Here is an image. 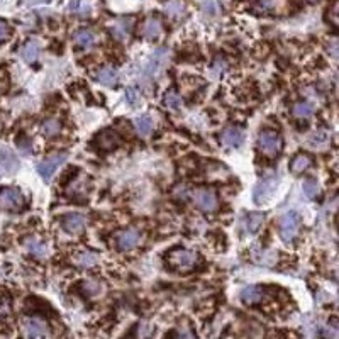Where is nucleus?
Masks as SVG:
<instances>
[{
	"label": "nucleus",
	"instance_id": "1",
	"mask_svg": "<svg viewBox=\"0 0 339 339\" xmlns=\"http://www.w3.org/2000/svg\"><path fill=\"white\" fill-rule=\"evenodd\" d=\"M164 261L172 270L177 271H190L195 270L200 263V256L194 249L185 248H173L164 254Z\"/></svg>",
	"mask_w": 339,
	"mask_h": 339
},
{
	"label": "nucleus",
	"instance_id": "2",
	"mask_svg": "<svg viewBox=\"0 0 339 339\" xmlns=\"http://www.w3.org/2000/svg\"><path fill=\"white\" fill-rule=\"evenodd\" d=\"M283 148V139L276 131L265 129L258 136V149L268 158H276Z\"/></svg>",
	"mask_w": 339,
	"mask_h": 339
},
{
	"label": "nucleus",
	"instance_id": "3",
	"mask_svg": "<svg viewBox=\"0 0 339 339\" xmlns=\"http://www.w3.org/2000/svg\"><path fill=\"white\" fill-rule=\"evenodd\" d=\"M276 185H278V178H276L275 175L263 178L260 184L256 185V189H254V195H253L254 202H256L258 205L268 202V200L273 197Z\"/></svg>",
	"mask_w": 339,
	"mask_h": 339
},
{
	"label": "nucleus",
	"instance_id": "4",
	"mask_svg": "<svg viewBox=\"0 0 339 339\" xmlns=\"http://www.w3.org/2000/svg\"><path fill=\"white\" fill-rule=\"evenodd\" d=\"M66 158H68L66 153H58V154L50 156V158L43 159V161L38 164V173L44 178V182H50L56 169L66 161Z\"/></svg>",
	"mask_w": 339,
	"mask_h": 339
},
{
	"label": "nucleus",
	"instance_id": "5",
	"mask_svg": "<svg viewBox=\"0 0 339 339\" xmlns=\"http://www.w3.org/2000/svg\"><path fill=\"white\" fill-rule=\"evenodd\" d=\"M298 226H300V217L297 212H287L282 217L280 222V236L285 243H290L298 233Z\"/></svg>",
	"mask_w": 339,
	"mask_h": 339
},
{
	"label": "nucleus",
	"instance_id": "6",
	"mask_svg": "<svg viewBox=\"0 0 339 339\" xmlns=\"http://www.w3.org/2000/svg\"><path fill=\"white\" fill-rule=\"evenodd\" d=\"M24 205V197L16 189H4L0 190V209L4 211H19Z\"/></svg>",
	"mask_w": 339,
	"mask_h": 339
},
{
	"label": "nucleus",
	"instance_id": "7",
	"mask_svg": "<svg viewBox=\"0 0 339 339\" xmlns=\"http://www.w3.org/2000/svg\"><path fill=\"white\" fill-rule=\"evenodd\" d=\"M194 200L197 207L204 212H214L217 209V195L214 190L200 189L194 194Z\"/></svg>",
	"mask_w": 339,
	"mask_h": 339
},
{
	"label": "nucleus",
	"instance_id": "8",
	"mask_svg": "<svg viewBox=\"0 0 339 339\" xmlns=\"http://www.w3.org/2000/svg\"><path fill=\"white\" fill-rule=\"evenodd\" d=\"M24 336L26 337H46L50 336L48 324L41 317H28L24 320Z\"/></svg>",
	"mask_w": 339,
	"mask_h": 339
},
{
	"label": "nucleus",
	"instance_id": "9",
	"mask_svg": "<svg viewBox=\"0 0 339 339\" xmlns=\"http://www.w3.org/2000/svg\"><path fill=\"white\" fill-rule=\"evenodd\" d=\"M120 136L115 131H110V129H105L97 134L95 137V146L100 151H114L115 148L120 146Z\"/></svg>",
	"mask_w": 339,
	"mask_h": 339
},
{
	"label": "nucleus",
	"instance_id": "10",
	"mask_svg": "<svg viewBox=\"0 0 339 339\" xmlns=\"http://www.w3.org/2000/svg\"><path fill=\"white\" fill-rule=\"evenodd\" d=\"M61 224H63L65 231L77 234V233H82L85 229V226H87V217H85L83 214L71 212V214H66L63 219H61Z\"/></svg>",
	"mask_w": 339,
	"mask_h": 339
},
{
	"label": "nucleus",
	"instance_id": "11",
	"mask_svg": "<svg viewBox=\"0 0 339 339\" xmlns=\"http://www.w3.org/2000/svg\"><path fill=\"white\" fill-rule=\"evenodd\" d=\"M221 141H222V144L227 146V148H238V146L243 144V141H244V132L241 131L239 127H227L222 131Z\"/></svg>",
	"mask_w": 339,
	"mask_h": 339
},
{
	"label": "nucleus",
	"instance_id": "12",
	"mask_svg": "<svg viewBox=\"0 0 339 339\" xmlns=\"http://www.w3.org/2000/svg\"><path fill=\"white\" fill-rule=\"evenodd\" d=\"M115 243H117V248L122 249V251L132 249L137 243H139V233H137V229L122 231V233L117 234V238H115Z\"/></svg>",
	"mask_w": 339,
	"mask_h": 339
},
{
	"label": "nucleus",
	"instance_id": "13",
	"mask_svg": "<svg viewBox=\"0 0 339 339\" xmlns=\"http://www.w3.org/2000/svg\"><path fill=\"white\" fill-rule=\"evenodd\" d=\"M161 31H163V26L158 17H148V19L144 21V24H142V36H144L146 39H151V41L158 39Z\"/></svg>",
	"mask_w": 339,
	"mask_h": 339
},
{
	"label": "nucleus",
	"instance_id": "14",
	"mask_svg": "<svg viewBox=\"0 0 339 339\" xmlns=\"http://www.w3.org/2000/svg\"><path fill=\"white\" fill-rule=\"evenodd\" d=\"M239 297H241V300H243L246 305H253V304H256V302L261 300L263 288L260 287V285H249V287L241 290Z\"/></svg>",
	"mask_w": 339,
	"mask_h": 339
},
{
	"label": "nucleus",
	"instance_id": "15",
	"mask_svg": "<svg viewBox=\"0 0 339 339\" xmlns=\"http://www.w3.org/2000/svg\"><path fill=\"white\" fill-rule=\"evenodd\" d=\"M0 166L6 169L7 173H14L19 168V159L16 154L9 149H0Z\"/></svg>",
	"mask_w": 339,
	"mask_h": 339
},
{
	"label": "nucleus",
	"instance_id": "16",
	"mask_svg": "<svg viewBox=\"0 0 339 339\" xmlns=\"http://www.w3.org/2000/svg\"><path fill=\"white\" fill-rule=\"evenodd\" d=\"M164 60H166V50H158L153 53V56L149 58L148 65H146V73L149 75H154L158 73L159 70H161V66L164 63Z\"/></svg>",
	"mask_w": 339,
	"mask_h": 339
},
{
	"label": "nucleus",
	"instance_id": "17",
	"mask_svg": "<svg viewBox=\"0 0 339 339\" xmlns=\"http://www.w3.org/2000/svg\"><path fill=\"white\" fill-rule=\"evenodd\" d=\"M312 164V158L307 153H298L293 156V159L290 161V172L292 173H302L305 172L307 168H309Z\"/></svg>",
	"mask_w": 339,
	"mask_h": 339
},
{
	"label": "nucleus",
	"instance_id": "18",
	"mask_svg": "<svg viewBox=\"0 0 339 339\" xmlns=\"http://www.w3.org/2000/svg\"><path fill=\"white\" fill-rule=\"evenodd\" d=\"M75 43H77V46L80 50H90L93 46V43H95V36H93L92 31L82 29L75 34Z\"/></svg>",
	"mask_w": 339,
	"mask_h": 339
},
{
	"label": "nucleus",
	"instance_id": "19",
	"mask_svg": "<svg viewBox=\"0 0 339 339\" xmlns=\"http://www.w3.org/2000/svg\"><path fill=\"white\" fill-rule=\"evenodd\" d=\"M97 78H99L100 83L109 85V87H114V85L117 83V80H119V75H117V71L112 68V66H105V68H102L99 71Z\"/></svg>",
	"mask_w": 339,
	"mask_h": 339
},
{
	"label": "nucleus",
	"instance_id": "20",
	"mask_svg": "<svg viewBox=\"0 0 339 339\" xmlns=\"http://www.w3.org/2000/svg\"><path fill=\"white\" fill-rule=\"evenodd\" d=\"M134 126H136V131L139 132L142 137H146L153 132V119H151L149 115H141V117L136 119Z\"/></svg>",
	"mask_w": 339,
	"mask_h": 339
},
{
	"label": "nucleus",
	"instance_id": "21",
	"mask_svg": "<svg viewBox=\"0 0 339 339\" xmlns=\"http://www.w3.org/2000/svg\"><path fill=\"white\" fill-rule=\"evenodd\" d=\"M39 55V46L36 41H29L24 44V48L21 50V56L22 60L26 61V63H33V61H36V58H38Z\"/></svg>",
	"mask_w": 339,
	"mask_h": 339
},
{
	"label": "nucleus",
	"instance_id": "22",
	"mask_svg": "<svg viewBox=\"0 0 339 339\" xmlns=\"http://www.w3.org/2000/svg\"><path fill=\"white\" fill-rule=\"evenodd\" d=\"M282 6V0H258L256 12L260 14H273Z\"/></svg>",
	"mask_w": 339,
	"mask_h": 339
},
{
	"label": "nucleus",
	"instance_id": "23",
	"mask_svg": "<svg viewBox=\"0 0 339 339\" xmlns=\"http://www.w3.org/2000/svg\"><path fill=\"white\" fill-rule=\"evenodd\" d=\"M41 131L46 137H55L61 132V122L56 119H46L41 126Z\"/></svg>",
	"mask_w": 339,
	"mask_h": 339
},
{
	"label": "nucleus",
	"instance_id": "24",
	"mask_svg": "<svg viewBox=\"0 0 339 339\" xmlns=\"http://www.w3.org/2000/svg\"><path fill=\"white\" fill-rule=\"evenodd\" d=\"M164 12L169 17H180L185 12V6L182 0H168L166 6H164Z\"/></svg>",
	"mask_w": 339,
	"mask_h": 339
},
{
	"label": "nucleus",
	"instance_id": "25",
	"mask_svg": "<svg viewBox=\"0 0 339 339\" xmlns=\"http://www.w3.org/2000/svg\"><path fill=\"white\" fill-rule=\"evenodd\" d=\"M75 261H77V265L83 266V268H90V266H93L97 263V254L90 253V251L78 253L77 258H75Z\"/></svg>",
	"mask_w": 339,
	"mask_h": 339
},
{
	"label": "nucleus",
	"instance_id": "26",
	"mask_svg": "<svg viewBox=\"0 0 339 339\" xmlns=\"http://www.w3.org/2000/svg\"><path fill=\"white\" fill-rule=\"evenodd\" d=\"M263 221H265V216H263L261 212H251L249 214L248 216V231L249 233H256V231H260Z\"/></svg>",
	"mask_w": 339,
	"mask_h": 339
},
{
	"label": "nucleus",
	"instance_id": "27",
	"mask_svg": "<svg viewBox=\"0 0 339 339\" xmlns=\"http://www.w3.org/2000/svg\"><path fill=\"white\" fill-rule=\"evenodd\" d=\"M312 112H314V105L307 100L293 105V115H297V117H309Z\"/></svg>",
	"mask_w": 339,
	"mask_h": 339
},
{
	"label": "nucleus",
	"instance_id": "28",
	"mask_svg": "<svg viewBox=\"0 0 339 339\" xmlns=\"http://www.w3.org/2000/svg\"><path fill=\"white\" fill-rule=\"evenodd\" d=\"M302 190H304V195L307 199H314L319 192V185L314 178H307V180H304V184H302Z\"/></svg>",
	"mask_w": 339,
	"mask_h": 339
},
{
	"label": "nucleus",
	"instance_id": "29",
	"mask_svg": "<svg viewBox=\"0 0 339 339\" xmlns=\"http://www.w3.org/2000/svg\"><path fill=\"white\" fill-rule=\"evenodd\" d=\"M164 105L172 110H180L182 109V97L177 92H168L164 95Z\"/></svg>",
	"mask_w": 339,
	"mask_h": 339
},
{
	"label": "nucleus",
	"instance_id": "30",
	"mask_svg": "<svg viewBox=\"0 0 339 339\" xmlns=\"http://www.w3.org/2000/svg\"><path fill=\"white\" fill-rule=\"evenodd\" d=\"M28 249L31 254H34V256H46L48 249L44 246V243L41 241H36V239H31L28 243Z\"/></svg>",
	"mask_w": 339,
	"mask_h": 339
},
{
	"label": "nucleus",
	"instance_id": "31",
	"mask_svg": "<svg viewBox=\"0 0 339 339\" xmlns=\"http://www.w3.org/2000/svg\"><path fill=\"white\" fill-rule=\"evenodd\" d=\"M11 38V26L6 21H0V43L7 41Z\"/></svg>",
	"mask_w": 339,
	"mask_h": 339
},
{
	"label": "nucleus",
	"instance_id": "32",
	"mask_svg": "<svg viewBox=\"0 0 339 339\" xmlns=\"http://www.w3.org/2000/svg\"><path fill=\"white\" fill-rule=\"evenodd\" d=\"M126 100L131 105H136L137 102H139V92H137L136 88H127L126 90Z\"/></svg>",
	"mask_w": 339,
	"mask_h": 339
},
{
	"label": "nucleus",
	"instance_id": "33",
	"mask_svg": "<svg viewBox=\"0 0 339 339\" xmlns=\"http://www.w3.org/2000/svg\"><path fill=\"white\" fill-rule=\"evenodd\" d=\"M127 22H129V21H127ZM127 22H126V26H124V21H120L119 24L114 28V34L120 36V38H126L127 33H129V29H127Z\"/></svg>",
	"mask_w": 339,
	"mask_h": 339
},
{
	"label": "nucleus",
	"instance_id": "34",
	"mask_svg": "<svg viewBox=\"0 0 339 339\" xmlns=\"http://www.w3.org/2000/svg\"><path fill=\"white\" fill-rule=\"evenodd\" d=\"M329 17H331V22L332 26H337V4L334 2V6L331 9V12H329Z\"/></svg>",
	"mask_w": 339,
	"mask_h": 339
},
{
	"label": "nucleus",
	"instance_id": "35",
	"mask_svg": "<svg viewBox=\"0 0 339 339\" xmlns=\"http://www.w3.org/2000/svg\"><path fill=\"white\" fill-rule=\"evenodd\" d=\"M85 285V290H87V292H97V290H99V285H97L95 282H85L83 283Z\"/></svg>",
	"mask_w": 339,
	"mask_h": 339
},
{
	"label": "nucleus",
	"instance_id": "36",
	"mask_svg": "<svg viewBox=\"0 0 339 339\" xmlns=\"http://www.w3.org/2000/svg\"><path fill=\"white\" fill-rule=\"evenodd\" d=\"M204 11L209 12V14H214V12H216V4H214V2H207L204 6Z\"/></svg>",
	"mask_w": 339,
	"mask_h": 339
},
{
	"label": "nucleus",
	"instance_id": "37",
	"mask_svg": "<svg viewBox=\"0 0 339 339\" xmlns=\"http://www.w3.org/2000/svg\"><path fill=\"white\" fill-rule=\"evenodd\" d=\"M310 2H315V0H310Z\"/></svg>",
	"mask_w": 339,
	"mask_h": 339
}]
</instances>
